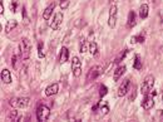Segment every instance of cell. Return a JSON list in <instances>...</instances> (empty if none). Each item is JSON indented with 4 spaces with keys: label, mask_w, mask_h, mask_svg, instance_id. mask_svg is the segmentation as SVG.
Masks as SVG:
<instances>
[{
    "label": "cell",
    "mask_w": 163,
    "mask_h": 122,
    "mask_svg": "<svg viewBox=\"0 0 163 122\" xmlns=\"http://www.w3.org/2000/svg\"><path fill=\"white\" fill-rule=\"evenodd\" d=\"M19 51H20V57L24 59H28L30 57V51H31V43L29 39L24 38L21 39L20 44H19Z\"/></svg>",
    "instance_id": "1"
},
{
    "label": "cell",
    "mask_w": 163,
    "mask_h": 122,
    "mask_svg": "<svg viewBox=\"0 0 163 122\" xmlns=\"http://www.w3.org/2000/svg\"><path fill=\"white\" fill-rule=\"evenodd\" d=\"M153 86H154V77L153 76H147L146 78H144L142 86H140V92H142L144 96L148 95L150 91L153 89Z\"/></svg>",
    "instance_id": "2"
},
{
    "label": "cell",
    "mask_w": 163,
    "mask_h": 122,
    "mask_svg": "<svg viewBox=\"0 0 163 122\" xmlns=\"http://www.w3.org/2000/svg\"><path fill=\"white\" fill-rule=\"evenodd\" d=\"M50 116V109L49 107H46L45 105H40L36 108V118L38 121H46Z\"/></svg>",
    "instance_id": "3"
},
{
    "label": "cell",
    "mask_w": 163,
    "mask_h": 122,
    "mask_svg": "<svg viewBox=\"0 0 163 122\" xmlns=\"http://www.w3.org/2000/svg\"><path fill=\"white\" fill-rule=\"evenodd\" d=\"M102 73H103V68L100 67V65H95V67L90 68L89 72H88V74H87V81H88V82H90V81L97 79V78H98Z\"/></svg>",
    "instance_id": "4"
},
{
    "label": "cell",
    "mask_w": 163,
    "mask_h": 122,
    "mask_svg": "<svg viewBox=\"0 0 163 122\" xmlns=\"http://www.w3.org/2000/svg\"><path fill=\"white\" fill-rule=\"evenodd\" d=\"M117 15H118V9L117 5H112L111 10H109V19H108V24L111 28L115 27V23H117Z\"/></svg>",
    "instance_id": "5"
},
{
    "label": "cell",
    "mask_w": 163,
    "mask_h": 122,
    "mask_svg": "<svg viewBox=\"0 0 163 122\" xmlns=\"http://www.w3.org/2000/svg\"><path fill=\"white\" fill-rule=\"evenodd\" d=\"M72 69H73V74L75 77H80L82 74V62L78 57H74L72 61Z\"/></svg>",
    "instance_id": "6"
},
{
    "label": "cell",
    "mask_w": 163,
    "mask_h": 122,
    "mask_svg": "<svg viewBox=\"0 0 163 122\" xmlns=\"http://www.w3.org/2000/svg\"><path fill=\"white\" fill-rule=\"evenodd\" d=\"M62 20H63V14L59 11V13H56L54 15V18H53V20L49 23V27L52 28L53 30H56L59 28V25H60V23H62Z\"/></svg>",
    "instance_id": "7"
},
{
    "label": "cell",
    "mask_w": 163,
    "mask_h": 122,
    "mask_svg": "<svg viewBox=\"0 0 163 122\" xmlns=\"http://www.w3.org/2000/svg\"><path fill=\"white\" fill-rule=\"evenodd\" d=\"M129 86H131V79L129 78H125V79L122 82V84L119 86V89H118V95L121 97H123L127 95L128 89H129Z\"/></svg>",
    "instance_id": "8"
},
{
    "label": "cell",
    "mask_w": 163,
    "mask_h": 122,
    "mask_svg": "<svg viewBox=\"0 0 163 122\" xmlns=\"http://www.w3.org/2000/svg\"><path fill=\"white\" fill-rule=\"evenodd\" d=\"M153 105H154V99H153V96L152 95H146V97L143 98L142 101V107L144 109H150L153 107Z\"/></svg>",
    "instance_id": "9"
},
{
    "label": "cell",
    "mask_w": 163,
    "mask_h": 122,
    "mask_svg": "<svg viewBox=\"0 0 163 122\" xmlns=\"http://www.w3.org/2000/svg\"><path fill=\"white\" fill-rule=\"evenodd\" d=\"M58 92H59V84L58 83L50 84V86H48L46 87V89H45V95L46 96H54Z\"/></svg>",
    "instance_id": "10"
},
{
    "label": "cell",
    "mask_w": 163,
    "mask_h": 122,
    "mask_svg": "<svg viewBox=\"0 0 163 122\" xmlns=\"http://www.w3.org/2000/svg\"><path fill=\"white\" fill-rule=\"evenodd\" d=\"M30 103V99L28 97H21V98H17V107L20 108H27Z\"/></svg>",
    "instance_id": "11"
},
{
    "label": "cell",
    "mask_w": 163,
    "mask_h": 122,
    "mask_svg": "<svg viewBox=\"0 0 163 122\" xmlns=\"http://www.w3.org/2000/svg\"><path fill=\"white\" fill-rule=\"evenodd\" d=\"M68 58H69V52H68V49L67 48H62V51H60V54H59V63H65V62L68 61Z\"/></svg>",
    "instance_id": "12"
},
{
    "label": "cell",
    "mask_w": 163,
    "mask_h": 122,
    "mask_svg": "<svg viewBox=\"0 0 163 122\" xmlns=\"http://www.w3.org/2000/svg\"><path fill=\"white\" fill-rule=\"evenodd\" d=\"M1 81L6 84H9L11 82V74H10V71L8 69H3L1 71Z\"/></svg>",
    "instance_id": "13"
},
{
    "label": "cell",
    "mask_w": 163,
    "mask_h": 122,
    "mask_svg": "<svg viewBox=\"0 0 163 122\" xmlns=\"http://www.w3.org/2000/svg\"><path fill=\"white\" fill-rule=\"evenodd\" d=\"M54 8H55V3H52V4L49 5L48 8L44 10V13H43V18L45 20H48L49 18H50V15H52V13H53V10H54Z\"/></svg>",
    "instance_id": "14"
},
{
    "label": "cell",
    "mask_w": 163,
    "mask_h": 122,
    "mask_svg": "<svg viewBox=\"0 0 163 122\" xmlns=\"http://www.w3.org/2000/svg\"><path fill=\"white\" fill-rule=\"evenodd\" d=\"M148 5L147 4H142L140 5V8H139V17L142 18V19H146L147 17H148Z\"/></svg>",
    "instance_id": "15"
},
{
    "label": "cell",
    "mask_w": 163,
    "mask_h": 122,
    "mask_svg": "<svg viewBox=\"0 0 163 122\" xmlns=\"http://www.w3.org/2000/svg\"><path fill=\"white\" fill-rule=\"evenodd\" d=\"M98 109L100 111V113H102V115H107V113L109 112V106H108V103H107L105 101L99 102V105H98Z\"/></svg>",
    "instance_id": "16"
},
{
    "label": "cell",
    "mask_w": 163,
    "mask_h": 122,
    "mask_svg": "<svg viewBox=\"0 0 163 122\" xmlns=\"http://www.w3.org/2000/svg\"><path fill=\"white\" fill-rule=\"evenodd\" d=\"M124 72H125V65H119L117 69L114 71V81H118L119 78L123 76Z\"/></svg>",
    "instance_id": "17"
},
{
    "label": "cell",
    "mask_w": 163,
    "mask_h": 122,
    "mask_svg": "<svg viewBox=\"0 0 163 122\" xmlns=\"http://www.w3.org/2000/svg\"><path fill=\"white\" fill-rule=\"evenodd\" d=\"M136 13L134 11H129V14H128V27L129 28H133L136 25Z\"/></svg>",
    "instance_id": "18"
},
{
    "label": "cell",
    "mask_w": 163,
    "mask_h": 122,
    "mask_svg": "<svg viewBox=\"0 0 163 122\" xmlns=\"http://www.w3.org/2000/svg\"><path fill=\"white\" fill-rule=\"evenodd\" d=\"M133 68H134V69H137V71H140V69H142V61H140V57H139L138 54L136 55V57H134Z\"/></svg>",
    "instance_id": "19"
},
{
    "label": "cell",
    "mask_w": 163,
    "mask_h": 122,
    "mask_svg": "<svg viewBox=\"0 0 163 122\" xmlns=\"http://www.w3.org/2000/svg\"><path fill=\"white\" fill-rule=\"evenodd\" d=\"M17 25H18V21H17V20H9L8 24H6V27H5V32H6V33L11 32V30L14 29V28L17 27Z\"/></svg>",
    "instance_id": "20"
},
{
    "label": "cell",
    "mask_w": 163,
    "mask_h": 122,
    "mask_svg": "<svg viewBox=\"0 0 163 122\" xmlns=\"http://www.w3.org/2000/svg\"><path fill=\"white\" fill-rule=\"evenodd\" d=\"M6 120L8 121H17L18 120V111L17 109H13V111L9 112L8 116H6Z\"/></svg>",
    "instance_id": "21"
},
{
    "label": "cell",
    "mask_w": 163,
    "mask_h": 122,
    "mask_svg": "<svg viewBox=\"0 0 163 122\" xmlns=\"http://www.w3.org/2000/svg\"><path fill=\"white\" fill-rule=\"evenodd\" d=\"M89 52L92 53L93 55H98V45H97L95 42L89 43Z\"/></svg>",
    "instance_id": "22"
},
{
    "label": "cell",
    "mask_w": 163,
    "mask_h": 122,
    "mask_svg": "<svg viewBox=\"0 0 163 122\" xmlns=\"http://www.w3.org/2000/svg\"><path fill=\"white\" fill-rule=\"evenodd\" d=\"M131 42L132 43H143L144 42V34L140 33V34H138V35H136V37H132Z\"/></svg>",
    "instance_id": "23"
},
{
    "label": "cell",
    "mask_w": 163,
    "mask_h": 122,
    "mask_svg": "<svg viewBox=\"0 0 163 122\" xmlns=\"http://www.w3.org/2000/svg\"><path fill=\"white\" fill-rule=\"evenodd\" d=\"M88 51V44H87V42H85V40H82V42H80V49H79V52L80 53H85Z\"/></svg>",
    "instance_id": "24"
},
{
    "label": "cell",
    "mask_w": 163,
    "mask_h": 122,
    "mask_svg": "<svg viewBox=\"0 0 163 122\" xmlns=\"http://www.w3.org/2000/svg\"><path fill=\"white\" fill-rule=\"evenodd\" d=\"M43 47H44V44H43L42 42H39V44H38V55H39V58H43L44 57Z\"/></svg>",
    "instance_id": "25"
},
{
    "label": "cell",
    "mask_w": 163,
    "mask_h": 122,
    "mask_svg": "<svg viewBox=\"0 0 163 122\" xmlns=\"http://www.w3.org/2000/svg\"><path fill=\"white\" fill-rule=\"evenodd\" d=\"M107 93H108V88L105 86H100V91H99V96L100 97H104Z\"/></svg>",
    "instance_id": "26"
},
{
    "label": "cell",
    "mask_w": 163,
    "mask_h": 122,
    "mask_svg": "<svg viewBox=\"0 0 163 122\" xmlns=\"http://www.w3.org/2000/svg\"><path fill=\"white\" fill-rule=\"evenodd\" d=\"M69 7V0H62L60 1V8H62V10H65Z\"/></svg>",
    "instance_id": "27"
},
{
    "label": "cell",
    "mask_w": 163,
    "mask_h": 122,
    "mask_svg": "<svg viewBox=\"0 0 163 122\" xmlns=\"http://www.w3.org/2000/svg\"><path fill=\"white\" fill-rule=\"evenodd\" d=\"M17 7H18V3H17V0H13V3L10 4V10L14 13L15 10H17Z\"/></svg>",
    "instance_id": "28"
},
{
    "label": "cell",
    "mask_w": 163,
    "mask_h": 122,
    "mask_svg": "<svg viewBox=\"0 0 163 122\" xmlns=\"http://www.w3.org/2000/svg\"><path fill=\"white\" fill-rule=\"evenodd\" d=\"M23 18H24V20H25V23L28 24V15H27V10H25V8H23Z\"/></svg>",
    "instance_id": "29"
},
{
    "label": "cell",
    "mask_w": 163,
    "mask_h": 122,
    "mask_svg": "<svg viewBox=\"0 0 163 122\" xmlns=\"http://www.w3.org/2000/svg\"><path fill=\"white\" fill-rule=\"evenodd\" d=\"M0 14H4V7H3V1L0 3Z\"/></svg>",
    "instance_id": "30"
},
{
    "label": "cell",
    "mask_w": 163,
    "mask_h": 122,
    "mask_svg": "<svg viewBox=\"0 0 163 122\" xmlns=\"http://www.w3.org/2000/svg\"><path fill=\"white\" fill-rule=\"evenodd\" d=\"M118 0H111V5H115V3H117Z\"/></svg>",
    "instance_id": "31"
},
{
    "label": "cell",
    "mask_w": 163,
    "mask_h": 122,
    "mask_svg": "<svg viewBox=\"0 0 163 122\" xmlns=\"http://www.w3.org/2000/svg\"><path fill=\"white\" fill-rule=\"evenodd\" d=\"M161 117H163V112H161Z\"/></svg>",
    "instance_id": "32"
},
{
    "label": "cell",
    "mask_w": 163,
    "mask_h": 122,
    "mask_svg": "<svg viewBox=\"0 0 163 122\" xmlns=\"http://www.w3.org/2000/svg\"><path fill=\"white\" fill-rule=\"evenodd\" d=\"M162 101H163V92H162Z\"/></svg>",
    "instance_id": "33"
}]
</instances>
